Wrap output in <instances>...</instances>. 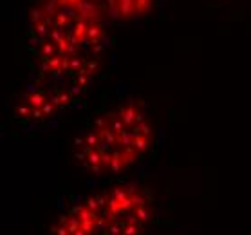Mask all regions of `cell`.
I'll return each instance as SVG.
<instances>
[{
  "instance_id": "obj_1",
  "label": "cell",
  "mask_w": 251,
  "mask_h": 235,
  "mask_svg": "<svg viewBox=\"0 0 251 235\" xmlns=\"http://www.w3.org/2000/svg\"><path fill=\"white\" fill-rule=\"evenodd\" d=\"M149 104L126 96L100 110L76 136L75 159L94 183L121 181L149 161L155 145Z\"/></svg>"
},
{
  "instance_id": "obj_2",
  "label": "cell",
  "mask_w": 251,
  "mask_h": 235,
  "mask_svg": "<svg viewBox=\"0 0 251 235\" xmlns=\"http://www.w3.org/2000/svg\"><path fill=\"white\" fill-rule=\"evenodd\" d=\"M157 201L137 181H110L75 197L54 215L47 235H154Z\"/></svg>"
},
{
  "instance_id": "obj_3",
  "label": "cell",
  "mask_w": 251,
  "mask_h": 235,
  "mask_svg": "<svg viewBox=\"0 0 251 235\" xmlns=\"http://www.w3.org/2000/svg\"><path fill=\"white\" fill-rule=\"evenodd\" d=\"M85 89L67 80L38 76L24 89L17 107V118L25 127H47L78 105Z\"/></svg>"
},
{
  "instance_id": "obj_5",
  "label": "cell",
  "mask_w": 251,
  "mask_h": 235,
  "mask_svg": "<svg viewBox=\"0 0 251 235\" xmlns=\"http://www.w3.org/2000/svg\"><path fill=\"white\" fill-rule=\"evenodd\" d=\"M154 235H181V234H172V232L170 234H166V232H161V234H154Z\"/></svg>"
},
{
  "instance_id": "obj_4",
  "label": "cell",
  "mask_w": 251,
  "mask_h": 235,
  "mask_svg": "<svg viewBox=\"0 0 251 235\" xmlns=\"http://www.w3.org/2000/svg\"><path fill=\"white\" fill-rule=\"evenodd\" d=\"M109 20L139 18L149 11L154 0H98Z\"/></svg>"
}]
</instances>
